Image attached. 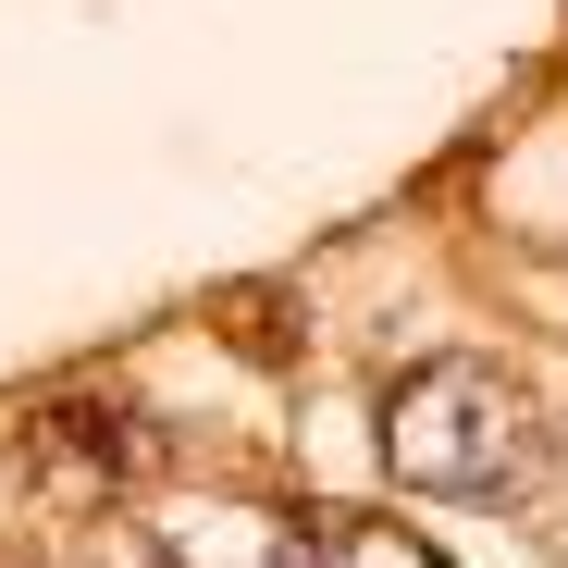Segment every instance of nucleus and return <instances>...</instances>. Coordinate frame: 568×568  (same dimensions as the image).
<instances>
[{
    "label": "nucleus",
    "mask_w": 568,
    "mask_h": 568,
    "mask_svg": "<svg viewBox=\"0 0 568 568\" xmlns=\"http://www.w3.org/2000/svg\"><path fill=\"white\" fill-rule=\"evenodd\" d=\"M371 457H384V483L420 495V507H519L556 469V420H544V396L507 358L445 346V358H408L396 384L371 396Z\"/></svg>",
    "instance_id": "1"
},
{
    "label": "nucleus",
    "mask_w": 568,
    "mask_h": 568,
    "mask_svg": "<svg viewBox=\"0 0 568 568\" xmlns=\"http://www.w3.org/2000/svg\"><path fill=\"white\" fill-rule=\"evenodd\" d=\"M272 568H445V556L384 507H297L272 531Z\"/></svg>",
    "instance_id": "2"
},
{
    "label": "nucleus",
    "mask_w": 568,
    "mask_h": 568,
    "mask_svg": "<svg viewBox=\"0 0 568 568\" xmlns=\"http://www.w3.org/2000/svg\"><path fill=\"white\" fill-rule=\"evenodd\" d=\"M38 457L62 483H136V420L112 396H62V408H38Z\"/></svg>",
    "instance_id": "3"
}]
</instances>
